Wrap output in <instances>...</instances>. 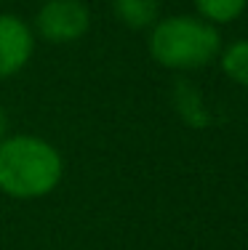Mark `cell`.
Instances as JSON below:
<instances>
[{
  "label": "cell",
  "mask_w": 248,
  "mask_h": 250,
  "mask_svg": "<svg viewBox=\"0 0 248 250\" xmlns=\"http://www.w3.org/2000/svg\"><path fill=\"white\" fill-rule=\"evenodd\" d=\"M64 160L43 136L14 133L0 141V192L14 200H40L59 187Z\"/></svg>",
  "instance_id": "cell-1"
},
{
  "label": "cell",
  "mask_w": 248,
  "mask_h": 250,
  "mask_svg": "<svg viewBox=\"0 0 248 250\" xmlns=\"http://www.w3.org/2000/svg\"><path fill=\"white\" fill-rule=\"evenodd\" d=\"M222 45L219 27L190 14L158 19L147 35V51L152 62L174 72L205 69L219 59Z\"/></svg>",
  "instance_id": "cell-2"
},
{
  "label": "cell",
  "mask_w": 248,
  "mask_h": 250,
  "mask_svg": "<svg viewBox=\"0 0 248 250\" xmlns=\"http://www.w3.org/2000/svg\"><path fill=\"white\" fill-rule=\"evenodd\" d=\"M91 29V11L83 0H45L35 14V29L54 45L80 40Z\"/></svg>",
  "instance_id": "cell-3"
},
{
  "label": "cell",
  "mask_w": 248,
  "mask_h": 250,
  "mask_svg": "<svg viewBox=\"0 0 248 250\" xmlns=\"http://www.w3.org/2000/svg\"><path fill=\"white\" fill-rule=\"evenodd\" d=\"M35 53V32L22 16L0 14V80L19 75Z\"/></svg>",
  "instance_id": "cell-4"
},
{
  "label": "cell",
  "mask_w": 248,
  "mask_h": 250,
  "mask_svg": "<svg viewBox=\"0 0 248 250\" xmlns=\"http://www.w3.org/2000/svg\"><path fill=\"white\" fill-rule=\"evenodd\" d=\"M117 21L128 29H150L160 19V5L158 0H112Z\"/></svg>",
  "instance_id": "cell-5"
},
{
  "label": "cell",
  "mask_w": 248,
  "mask_h": 250,
  "mask_svg": "<svg viewBox=\"0 0 248 250\" xmlns=\"http://www.w3.org/2000/svg\"><path fill=\"white\" fill-rule=\"evenodd\" d=\"M219 67L222 72L240 88H248V40H232L229 45H222L219 51Z\"/></svg>",
  "instance_id": "cell-6"
},
{
  "label": "cell",
  "mask_w": 248,
  "mask_h": 250,
  "mask_svg": "<svg viewBox=\"0 0 248 250\" xmlns=\"http://www.w3.org/2000/svg\"><path fill=\"white\" fill-rule=\"evenodd\" d=\"M248 0H195V11L200 19H205L214 27L232 24L235 19L246 14Z\"/></svg>",
  "instance_id": "cell-7"
},
{
  "label": "cell",
  "mask_w": 248,
  "mask_h": 250,
  "mask_svg": "<svg viewBox=\"0 0 248 250\" xmlns=\"http://www.w3.org/2000/svg\"><path fill=\"white\" fill-rule=\"evenodd\" d=\"M8 136V115H5V109L0 106V141Z\"/></svg>",
  "instance_id": "cell-8"
},
{
  "label": "cell",
  "mask_w": 248,
  "mask_h": 250,
  "mask_svg": "<svg viewBox=\"0 0 248 250\" xmlns=\"http://www.w3.org/2000/svg\"><path fill=\"white\" fill-rule=\"evenodd\" d=\"M0 3H3V0H0Z\"/></svg>",
  "instance_id": "cell-9"
}]
</instances>
